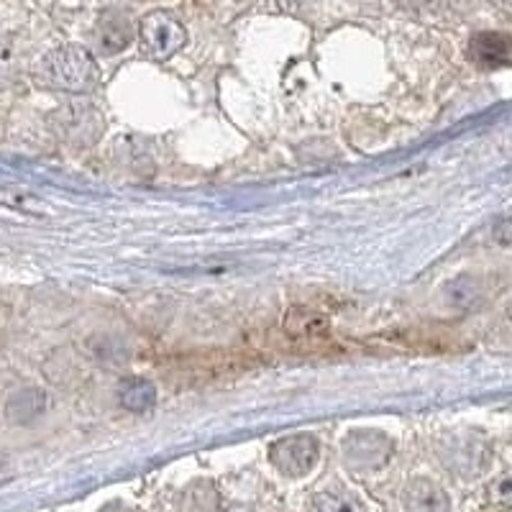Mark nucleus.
Instances as JSON below:
<instances>
[{
  "instance_id": "nucleus-1",
  "label": "nucleus",
  "mask_w": 512,
  "mask_h": 512,
  "mask_svg": "<svg viewBox=\"0 0 512 512\" xmlns=\"http://www.w3.org/2000/svg\"><path fill=\"white\" fill-rule=\"evenodd\" d=\"M34 80L41 88L88 93L98 85L100 70L93 54L82 47H59L36 62Z\"/></svg>"
},
{
  "instance_id": "nucleus-2",
  "label": "nucleus",
  "mask_w": 512,
  "mask_h": 512,
  "mask_svg": "<svg viewBox=\"0 0 512 512\" xmlns=\"http://www.w3.org/2000/svg\"><path fill=\"white\" fill-rule=\"evenodd\" d=\"M141 52L152 62H167L187 44L185 26L167 11H152L139 24Z\"/></svg>"
},
{
  "instance_id": "nucleus-3",
  "label": "nucleus",
  "mask_w": 512,
  "mask_h": 512,
  "mask_svg": "<svg viewBox=\"0 0 512 512\" xmlns=\"http://www.w3.org/2000/svg\"><path fill=\"white\" fill-rule=\"evenodd\" d=\"M318 456V441L313 436H308V433L280 438V441L269 448V461L285 477H305L308 472H313V466L318 464Z\"/></svg>"
},
{
  "instance_id": "nucleus-4",
  "label": "nucleus",
  "mask_w": 512,
  "mask_h": 512,
  "mask_svg": "<svg viewBox=\"0 0 512 512\" xmlns=\"http://www.w3.org/2000/svg\"><path fill=\"white\" fill-rule=\"evenodd\" d=\"M392 456V441L379 431H359L346 436L344 461L354 472H374L384 466Z\"/></svg>"
},
{
  "instance_id": "nucleus-5",
  "label": "nucleus",
  "mask_w": 512,
  "mask_h": 512,
  "mask_svg": "<svg viewBox=\"0 0 512 512\" xmlns=\"http://www.w3.org/2000/svg\"><path fill=\"white\" fill-rule=\"evenodd\" d=\"M90 123L93 126L103 128V118H100L98 111H93L90 105H72V108H62L54 116V128L59 131V136L72 144H93L100 134L90 131Z\"/></svg>"
},
{
  "instance_id": "nucleus-6",
  "label": "nucleus",
  "mask_w": 512,
  "mask_h": 512,
  "mask_svg": "<svg viewBox=\"0 0 512 512\" xmlns=\"http://www.w3.org/2000/svg\"><path fill=\"white\" fill-rule=\"evenodd\" d=\"M95 41L105 54H116L134 41V26L121 11H108L95 26Z\"/></svg>"
},
{
  "instance_id": "nucleus-7",
  "label": "nucleus",
  "mask_w": 512,
  "mask_h": 512,
  "mask_svg": "<svg viewBox=\"0 0 512 512\" xmlns=\"http://www.w3.org/2000/svg\"><path fill=\"white\" fill-rule=\"evenodd\" d=\"M469 52L479 67L495 70V67L512 62V39L505 34H497V31H484V34L474 36Z\"/></svg>"
},
{
  "instance_id": "nucleus-8",
  "label": "nucleus",
  "mask_w": 512,
  "mask_h": 512,
  "mask_svg": "<svg viewBox=\"0 0 512 512\" xmlns=\"http://www.w3.org/2000/svg\"><path fill=\"white\" fill-rule=\"evenodd\" d=\"M405 512H451L448 495L431 479H413L405 487Z\"/></svg>"
},
{
  "instance_id": "nucleus-9",
  "label": "nucleus",
  "mask_w": 512,
  "mask_h": 512,
  "mask_svg": "<svg viewBox=\"0 0 512 512\" xmlns=\"http://www.w3.org/2000/svg\"><path fill=\"white\" fill-rule=\"evenodd\" d=\"M118 397H121V405L131 413H146L149 408H154L157 402V390H154L152 382L146 379H126L118 390Z\"/></svg>"
},
{
  "instance_id": "nucleus-10",
  "label": "nucleus",
  "mask_w": 512,
  "mask_h": 512,
  "mask_svg": "<svg viewBox=\"0 0 512 512\" xmlns=\"http://www.w3.org/2000/svg\"><path fill=\"white\" fill-rule=\"evenodd\" d=\"M287 333L305 341V344H318V341H323L328 336V323L320 315L300 310V313L287 318Z\"/></svg>"
},
{
  "instance_id": "nucleus-11",
  "label": "nucleus",
  "mask_w": 512,
  "mask_h": 512,
  "mask_svg": "<svg viewBox=\"0 0 512 512\" xmlns=\"http://www.w3.org/2000/svg\"><path fill=\"white\" fill-rule=\"evenodd\" d=\"M313 512H364L361 502L346 489H323L315 495Z\"/></svg>"
},
{
  "instance_id": "nucleus-12",
  "label": "nucleus",
  "mask_w": 512,
  "mask_h": 512,
  "mask_svg": "<svg viewBox=\"0 0 512 512\" xmlns=\"http://www.w3.org/2000/svg\"><path fill=\"white\" fill-rule=\"evenodd\" d=\"M21 72V49L11 36L0 34V88L13 85Z\"/></svg>"
},
{
  "instance_id": "nucleus-13",
  "label": "nucleus",
  "mask_w": 512,
  "mask_h": 512,
  "mask_svg": "<svg viewBox=\"0 0 512 512\" xmlns=\"http://www.w3.org/2000/svg\"><path fill=\"white\" fill-rule=\"evenodd\" d=\"M446 297L448 305H454V308L461 310H472L474 305H479V285L469 277H459L456 282L446 287Z\"/></svg>"
},
{
  "instance_id": "nucleus-14",
  "label": "nucleus",
  "mask_w": 512,
  "mask_h": 512,
  "mask_svg": "<svg viewBox=\"0 0 512 512\" xmlns=\"http://www.w3.org/2000/svg\"><path fill=\"white\" fill-rule=\"evenodd\" d=\"M487 507H495V510H502V512H512V472L500 474V477L489 482Z\"/></svg>"
},
{
  "instance_id": "nucleus-15",
  "label": "nucleus",
  "mask_w": 512,
  "mask_h": 512,
  "mask_svg": "<svg viewBox=\"0 0 512 512\" xmlns=\"http://www.w3.org/2000/svg\"><path fill=\"white\" fill-rule=\"evenodd\" d=\"M495 236L502 244H512V218H507V221H502L500 226L495 228Z\"/></svg>"
},
{
  "instance_id": "nucleus-16",
  "label": "nucleus",
  "mask_w": 512,
  "mask_h": 512,
  "mask_svg": "<svg viewBox=\"0 0 512 512\" xmlns=\"http://www.w3.org/2000/svg\"><path fill=\"white\" fill-rule=\"evenodd\" d=\"M231 512H246V510H231Z\"/></svg>"
}]
</instances>
